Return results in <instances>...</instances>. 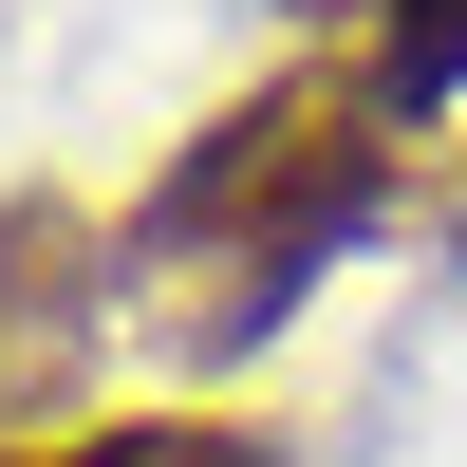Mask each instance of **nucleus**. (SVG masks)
Returning <instances> with one entry per match:
<instances>
[{
  "mask_svg": "<svg viewBox=\"0 0 467 467\" xmlns=\"http://www.w3.org/2000/svg\"><path fill=\"white\" fill-rule=\"evenodd\" d=\"M112 262H131V244H112L75 187H19V206H0V411H57L75 374H94Z\"/></svg>",
  "mask_w": 467,
  "mask_h": 467,
  "instance_id": "2",
  "label": "nucleus"
},
{
  "mask_svg": "<svg viewBox=\"0 0 467 467\" xmlns=\"http://www.w3.org/2000/svg\"><path fill=\"white\" fill-rule=\"evenodd\" d=\"M467 75V0H393L374 19V94H449Z\"/></svg>",
  "mask_w": 467,
  "mask_h": 467,
  "instance_id": "4",
  "label": "nucleus"
},
{
  "mask_svg": "<svg viewBox=\"0 0 467 467\" xmlns=\"http://www.w3.org/2000/svg\"><path fill=\"white\" fill-rule=\"evenodd\" d=\"M0 467H57V449H0Z\"/></svg>",
  "mask_w": 467,
  "mask_h": 467,
  "instance_id": "5",
  "label": "nucleus"
},
{
  "mask_svg": "<svg viewBox=\"0 0 467 467\" xmlns=\"http://www.w3.org/2000/svg\"><path fill=\"white\" fill-rule=\"evenodd\" d=\"M374 206H393V94L374 75H281V94L206 112L169 150V187L131 206V281L187 356H244Z\"/></svg>",
  "mask_w": 467,
  "mask_h": 467,
  "instance_id": "1",
  "label": "nucleus"
},
{
  "mask_svg": "<svg viewBox=\"0 0 467 467\" xmlns=\"http://www.w3.org/2000/svg\"><path fill=\"white\" fill-rule=\"evenodd\" d=\"M57 467H262V431H224V411H150V431H75Z\"/></svg>",
  "mask_w": 467,
  "mask_h": 467,
  "instance_id": "3",
  "label": "nucleus"
}]
</instances>
